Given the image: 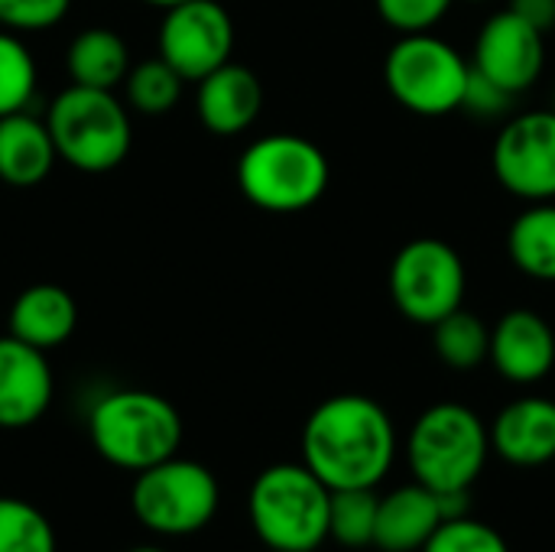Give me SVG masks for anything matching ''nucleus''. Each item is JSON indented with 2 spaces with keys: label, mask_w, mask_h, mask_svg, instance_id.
<instances>
[{
  "label": "nucleus",
  "mask_w": 555,
  "mask_h": 552,
  "mask_svg": "<svg viewBox=\"0 0 555 552\" xmlns=\"http://www.w3.org/2000/svg\"><path fill=\"white\" fill-rule=\"evenodd\" d=\"M397 459L390 413L364 394L322 400L302 426V462L332 488H377Z\"/></svg>",
  "instance_id": "f257e3e1"
},
{
  "label": "nucleus",
  "mask_w": 555,
  "mask_h": 552,
  "mask_svg": "<svg viewBox=\"0 0 555 552\" xmlns=\"http://www.w3.org/2000/svg\"><path fill=\"white\" fill-rule=\"evenodd\" d=\"M94 452L120 472H146L182 446L179 410L153 390H111L88 413Z\"/></svg>",
  "instance_id": "f03ea898"
},
{
  "label": "nucleus",
  "mask_w": 555,
  "mask_h": 552,
  "mask_svg": "<svg viewBox=\"0 0 555 552\" xmlns=\"http://www.w3.org/2000/svg\"><path fill=\"white\" fill-rule=\"evenodd\" d=\"M332 488L302 462H280L257 475L247 498L250 527L267 550L315 552L328 540Z\"/></svg>",
  "instance_id": "7ed1b4c3"
},
{
  "label": "nucleus",
  "mask_w": 555,
  "mask_h": 552,
  "mask_svg": "<svg viewBox=\"0 0 555 552\" xmlns=\"http://www.w3.org/2000/svg\"><path fill=\"white\" fill-rule=\"evenodd\" d=\"M491 455V429L465 403L423 410L406 436L413 478L433 491H472Z\"/></svg>",
  "instance_id": "20e7f679"
},
{
  "label": "nucleus",
  "mask_w": 555,
  "mask_h": 552,
  "mask_svg": "<svg viewBox=\"0 0 555 552\" xmlns=\"http://www.w3.org/2000/svg\"><path fill=\"white\" fill-rule=\"evenodd\" d=\"M46 124L59 159L78 172H111L133 146L127 107L114 91L104 88L68 85L55 94Z\"/></svg>",
  "instance_id": "39448f33"
},
{
  "label": "nucleus",
  "mask_w": 555,
  "mask_h": 552,
  "mask_svg": "<svg viewBox=\"0 0 555 552\" xmlns=\"http://www.w3.org/2000/svg\"><path fill=\"white\" fill-rule=\"evenodd\" d=\"M328 156L299 133H270L254 140L237 159L244 198L273 215L312 208L328 189Z\"/></svg>",
  "instance_id": "423d86ee"
},
{
  "label": "nucleus",
  "mask_w": 555,
  "mask_h": 552,
  "mask_svg": "<svg viewBox=\"0 0 555 552\" xmlns=\"http://www.w3.org/2000/svg\"><path fill=\"white\" fill-rule=\"evenodd\" d=\"M472 62L433 33H400L384 62L387 91L420 117L462 111Z\"/></svg>",
  "instance_id": "0eeeda50"
},
{
  "label": "nucleus",
  "mask_w": 555,
  "mask_h": 552,
  "mask_svg": "<svg viewBox=\"0 0 555 552\" xmlns=\"http://www.w3.org/2000/svg\"><path fill=\"white\" fill-rule=\"evenodd\" d=\"M221 504V488L211 468L192 459H166L146 472H137L130 488V508L137 521L163 537H189L205 530Z\"/></svg>",
  "instance_id": "6e6552de"
},
{
  "label": "nucleus",
  "mask_w": 555,
  "mask_h": 552,
  "mask_svg": "<svg viewBox=\"0 0 555 552\" xmlns=\"http://www.w3.org/2000/svg\"><path fill=\"white\" fill-rule=\"evenodd\" d=\"M465 264L459 251L439 238H416L403 244L390 264V296L397 309L416 325H436L465 299Z\"/></svg>",
  "instance_id": "1a4fd4ad"
},
{
  "label": "nucleus",
  "mask_w": 555,
  "mask_h": 552,
  "mask_svg": "<svg viewBox=\"0 0 555 552\" xmlns=\"http://www.w3.org/2000/svg\"><path fill=\"white\" fill-rule=\"evenodd\" d=\"M163 13L159 55L185 81H202L208 72L231 62L234 20L218 0H189Z\"/></svg>",
  "instance_id": "9d476101"
},
{
  "label": "nucleus",
  "mask_w": 555,
  "mask_h": 552,
  "mask_svg": "<svg viewBox=\"0 0 555 552\" xmlns=\"http://www.w3.org/2000/svg\"><path fill=\"white\" fill-rule=\"evenodd\" d=\"M491 166L498 182L527 202L555 198V111H527L504 124Z\"/></svg>",
  "instance_id": "9b49d317"
},
{
  "label": "nucleus",
  "mask_w": 555,
  "mask_h": 552,
  "mask_svg": "<svg viewBox=\"0 0 555 552\" xmlns=\"http://www.w3.org/2000/svg\"><path fill=\"white\" fill-rule=\"evenodd\" d=\"M543 36L546 33L537 29L533 23H527L520 13L501 10L481 26L478 39H475L472 65L517 98L543 72V62H546Z\"/></svg>",
  "instance_id": "f8f14e48"
},
{
  "label": "nucleus",
  "mask_w": 555,
  "mask_h": 552,
  "mask_svg": "<svg viewBox=\"0 0 555 552\" xmlns=\"http://www.w3.org/2000/svg\"><path fill=\"white\" fill-rule=\"evenodd\" d=\"M55 381L46 351L0 335V429H26L52 407Z\"/></svg>",
  "instance_id": "ddd939ff"
},
{
  "label": "nucleus",
  "mask_w": 555,
  "mask_h": 552,
  "mask_svg": "<svg viewBox=\"0 0 555 552\" xmlns=\"http://www.w3.org/2000/svg\"><path fill=\"white\" fill-rule=\"evenodd\" d=\"M511 384H537L555 368L553 325L533 309H511L491 329V358Z\"/></svg>",
  "instance_id": "4468645a"
},
{
  "label": "nucleus",
  "mask_w": 555,
  "mask_h": 552,
  "mask_svg": "<svg viewBox=\"0 0 555 552\" xmlns=\"http://www.w3.org/2000/svg\"><path fill=\"white\" fill-rule=\"evenodd\" d=\"M263 107V85L260 78L237 62H224L221 68L208 72L195 91V111L205 130L215 137L244 133Z\"/></svg>",
  "instance_id": "2eb2a0df"
},
{
  "label": "nucleus",
  "mask_w": 555,
  "mask_h": 552,
  "mask_svg": "<svg viewBox=\"0 0 555 552\" xmlns=\"http://www.w3.org/2000/svg\"><path fill=\"white\" fill-rule=\"evenodd\" d=\"M491 452L507 465L540 468L555 459V400L520 397L491 423Z\"/></svg>",
  "instance_id": "dca6fc26"
},
{
  "label": "nucleus",
  "mask_w": 555,
  "mask_h": 552,
  "mask_svg": "<svg viewBox=\"0 0 555 552\" xmlns=\"http://www.w3.org/2000/svg\"><path fill=\"white\" fill-rule=\"evenodd\" d=\"M439 495L426 485H406L380 498L374 547L384 552H420L442 527Z\"/></svg>",
  "instance_id": "f3484780"
},
{
  "label": "nucleus",
  "mask_w": 555,
  "mask_h": 552,
  "mask_svg": "<svg viewBox=\"0 0 555 552\" xmlns=\"http://www.w3.org/2000/svg\"><path fill=\"white\" fill-rule=\"evenodd\" d=\"M78 325V303L65 286L36 283L26 286L10 306V335L39 348L52 351L75 335Z\"/></svg>",
  "instance_id": "a211bd4d"
},
{
  "label": "nucleus",
  "mask_w": 555,
  "mask_h": 552,
  "mask_svg": "<svg viewBox=\"0 0 555 552\" xmlns=\"http://www.w3.org/2000/svg\"><path fill=\"white\" fill-rule=\"evenodd\" d=\"M59 163L49 124L29 111L0 117V182L10 189L39 185Z\"/></svg>",
  "instance_id": "6ab92c4d"
},
{
  "label": "nucleus",
  "mask_w": 555,
  "mask_h": 552,
  "mask_svg": "<svg viewBox=\"0 0 555 552\" xmlns=\"http://www.w3.org/2000/svg\"><path fill=\"white\" fill-rule=\"evenodd\" d=\"M65 72L72 85L114 91L130 72V46L107 26L81 29L65 52Z\"/></svg>",
  "instance_id": "aec40b11"
},
{
  "label": "nucleus",
  "mask_w": 555,
  "mask_h": 552,
  "mask_svg": "<svg viewBox=\"0 0 555 552\" xmlns=\"http://www.w3.org/2000/svg\"><path fill=\"white\" fill-rule=\"evenodd\" d=\"M511 260L533 280H555V205L533 202L507 234Z\"/></svg>",
  "instance_id": "412c9836"
},
{
  "label": "nucleus",
  "mask_w": 555,
  "mask_h": 552,
  "mask_svg": "<svg viewBox=\"0 0 555 552\" xmlns=\"http://www.w3.org/2000/svg\"><path fill=\"white\" fill-rule=\"evenodd\" d=\"M433 345L446 368L475 371L491 358V329L468 309H455L433 325Z\"/></svg>",
  "instance_id": "4be33fe9"
},
{
  "label": "nucleus",
  "mask_w": 555,
  "mask_h": 552,
  "mask_svg": "<svg viewBox=\"0 0 555 552\" xmlns=\"http://www.w3.org/2000/svg\"><path fill=\"white\" fill-rule=\"evenodd\" d=\"M182 75L163 59H146V62H137L130 65L127 78H124V88H127V101L137 114H146V117H163L169 114L179 98H182Z\"/></svg>",
  "instance_id": "5701e85b"
},
{
  "label": "nucleus",
  "mask_w": 555,
  "mask_h": 552,
  "mask_svg": "<svg viewBox=\"0 0 555 552\" xmlns=\"http://www.w3.org/2000/svg\"><path fill=\"white\" fill-rule=\"evenodd\" d=\"M377 504H380V498L374 495V488L332 491L328 540H335V543H338V547H345V550H364V547H374Z\"/></svg>",
  "instance_id": "b1692460"
},
{
  "label": "nucleus",
  "mask_w": 555,
  "mask_h": 552,
  "mask_svg": "<svg viewBox=\"0 0 555 552\" xmlns=\"http://www.w3.org/2000/svg\"><path fill=\"white\" fill-rule=\"evenodd\" d=\"M0 552H55V527L20 498H0Z\"/></svg>",
  "instance_id": "393cba45"
},
{
  "label": "nucleus",
  "mask_w": 555,
  "mask_h": 552,
  "mask_svg": "<svg viewBox=\"0 0 555 552\" xmlns=\"http://www.w3.org/2000/svg\"><path fill=\"white\" fill-rule=\"evenodd\" d=\"M36 94V62L26 42L0 29V117L26 111Z\"/></svg>",
  "instance_id": "a878e982"
},
{
  "label": "nucleus",
  "mask_w": 555,
  "mask_h": 552,
  "mask_svg": "<svg viewBox=\"0 0 555 552\" xmlns=\"http://www.w3.org/2000/svg\"><path fill=\"white\" fill-rule=\"evenodd\" d=\"M420 552H511V547L491 524L465 514V517L442 521V527Z\"/></svg>",
  "instance_id": "bb28decb"
},
{
  "label": "nucleus",
  "mask_w": 555,
  "mask_h": 552,
  "mask_svg": "<svg viewBox=\"0 0 555 552\" xmlns=\"http://www.w3.org/2000/svg\"><path fill=\"white\" fill-rule=\"evenodd\" d=\"M380 20L400 33H429L452 7V0H374Z\"/></svg>",
  "instance_id": "cd10ccee"
},
{
  "label": "nucleus",
  "mask_w": 555,
  "mask_h": 552,
  "mask_svg": "<svg viewBox=\"0 0 555 552\" xmlns=\"http://www.w3.org/2000/svg\"><path fill=\"white\" fill-rule=\"evenodd\" d=\"M72 0H0V26L10 33H39L68 13Z\"/></svg>",
  "instance_id": "c85d7f7f"
},
{
  "label": "nucleus",
  "mask_w": 555,
  "mask_h": 552,
  "mask_svg": "<svg viewBox=\"0 0 555 552\" xmlns=\"http://www.w3.org/2000/svg\"><path fill=\"white\" fill-rule=\"evenodd\" d=\"M514 101L511 91H504L501 85H494L488 75H481L475 65H472V75H468V88H465V98H462V111L475 114V117H501L507 111V104Z\"/></svg>",
  "instance_id": "c756f323"
},
{
  "label": "nucleus",
  "mask_w": 555,
  "mask_h": 552,
  "mask_svg": "<svg viewBox=\"0 0 555 552\" xmlns=\"http://www.w3.org/2000/svg\"><path fill=\"white\" fill-rule=\"evenodd\" d=\"M511 10L543 33L555 26V0H511Z\"/></svg>",
  "instance_id": "7c9ffc66"
},
{
  "label": "nucleus",
  "mask_w": 555,
  "mask_h": 552,
  "mask_svg": "<svg viewBox=\"0 0 555 552\" xmlns=\"http://www.w3.org/2000/svg\"><path fill=\"white\" fill-rule=\"evenodd\" d=\"M143 3H150V7H159V10H172V7H179V3H189V0H143Z\"/></svg>",
  "instance_id": "2f4dec72"
},
{
  "label": "nucleus",
  "mask_w": 555,
  "mask_h": 552,
  "mask_svg": "<svg viewBox=\"0 0 555 552\" xmlns=\"http://www.w3.org/2000/svg\"><path fill=\"white\" fill-rule=\"evenodd\" d=\"M130 552H166V550H159V547H133Z\"/></svg>",
  "instance_id": "473e14b6"
},
{
  "label": "nucleus",
  "mask_w": 555,
  "mask_h": 552,
  "mask_svg": "<svg viewBox=\"0 0 555 552\" xmlns=\"http://www.w3.org/2000/svg\"><path fill=\"white\" fill-rule=\"evenodd\" d=\"M267 552H280V550H267Z\"/></svg>",
  "instance_id": "72a5a7b5"
}]
</instances>
